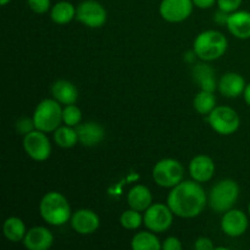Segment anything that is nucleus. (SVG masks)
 <instances>
[{"mask_svg":"<svg viewBox=\"0 0 250 250\" xmlns=\"http://www.w3.org/2000/svg\"><path fill=\"white\" fill-rule=\"evenodd\" d=\"M61 121H62V109L58 100L44 99L34 110V127L39 131L45 133L54 132L60 127Z\"/></svg>","mask_w":250,"mask_h":250,"instance_id":"obj_4","label":"nucleus"},{"mask_svg":"<svg viewBox=\"0 0 250 250\" xmlns=\"http://www.w3.org/2000/svg\"><path fill=\"white\" fill-rule=\"evenodd\" d=\"M99 216L93 210H77L71 216V226L80 234H92L99 229Z\"/></svg>","mask_w":250,"mask_h":250,"instance_id":"obj_13","label":"nucleus"},{"mask_svg":"<svg viewBox=\"0 0 250 250\" xmlns=\"http://www.w3.org/2000/svg\"><path fill=\"white\" fill-rule=\"evenodd\" d=\"M215 172V164L211 158L207 155H198L192 159L189 164V173L197 182H208Z\"/></svg>","mask_w":250,"mask_h":250,"instance_id":"obj_15","label":"nucleus"},{"mask_svg":"<svg viewBox=\"0 0 250 250\" xmlns=\"http://www.w3.org/2000/svg\"><path fill=\"white\" fill-rule=\"evenodd\" d=\"M216 0H193V4L199 9H209L215 4Z\"/></svg>","mask_w":250,"mask_h":250,"instance_id":"obj_34","label":"nucleus"},{"mask_svg":"<svg viewBox=\"0 0 250 250\" xmlns=\"http://www.w3.org/2000/svg\"><path fill=\"white\" fill-rule=\"evenodd\" d=\"M183 166L175 159H163L153 168V178L160 187L173 188L183 180Z\"/></svg>","mask_w":250,"mask_h":250,"instance_id":"obj_6","label":"nucleus"},{"mask_svg":"<svg viewBox=\"0 0 250 250\" xmlns=\"http://www.w3.org/2000/svg\"><path fill=\"white\" fill-rule=\"evenodd\" d=\"M194 109L202 115H209L212 110L216 107V98L214 92H208V90H200L194 98Z\"/></svg>","mask_w":250,"mask_h":250,"instance_id":"obj_26","label":"nucleus"},{"mask_svg":"<svg viewBox=\"0 0 250 250\" xmlns=\"http://www.w3.org/2000/svg\"><path fill=\"white\" fill-rule=\"evenodd\" d=\"M239 197V187L233 180H222L210 190L209 204L216 212H226L232 209Z\"/></svg>","mask_w":250,"mask_h":250,"instance_id":"obj_5","label":"nucleus"},{"mask_svg":"<svg viewBox=\"0 0 250 250\" xmlns=\"http://www.w3.org/2000/svg\"><path fill=\"white\" fill-rule=\"evenodd\" d=\"M227 28L239 39L250 38V12L234 11L229 15L227 19Z\"/></svg>","mask_w":250,"mask_h":250,"instance_id":"obj_16","label":"nucleus"},{"mask_svg":"<svg viewBox=\"0 0 250 250\" xmlns=\"http://www.w3.org/2000/svg\"><path fill=\"white\" fill-rule=\"evenodd\" d=\"M241 4L242 0H217L219 9L227 12V14H232V12L237 11Z\"/></svg>","mask_w":250,"mask_h":250,"instance_id":"obj_30","label":"nucleus"},{"mask_svg":"<svg viewBox=\"0 0 250 250\" xmlns=\"http://www.w3.org/2000/svg\"><path fill=\"white\" fill-rule=\"evenodd\" d=\"M208 120L211 128L222 136L234 133L241 124L238 114L229 106H216L210 112Z\"/></svg>","mask_w":250,"mask_h":250,"instance_id":"obj_7","label":"nucleus"},{"mask_svg":"<svg viewBox=\"0 0 250 250\" xmlns=\"http://www.w3.org/2000/svg\"><path fill=\"white\" fill-rule=\"evenodd\" d=\"M41 216L51 226H61L71 219V208L67 199L59 192H49L39 204Z\"/></svg>","mask_w":250,"mask_h":250,"instance_id":"obj_2","label":"nucleus"},{"mask_svg":"<svg viewBox=\"0 0 250 250\" xmlns=\"http://www.w3.org/2000/svg\"><path fill=\"white\" fill-rule=\"evenodd\" d=\"M195 249L197 250H211L214 249V244L210 241L209 238H205V237H200L195 242Z\"/></svg>","mask_w":250,"mask_h":250,"instance_id":"obj_33","label":"nucleus"},{"mask_svg":"<svg viewBox=\"0 0 250 250\" xmlns=\"http://www.w3.org/2000/svg\"><path fill=\"white\" fill-rule=\"evenodd\" d=\"M164 250H181L182 249V244H181L180 239L176 238V237H168L164 241V243L161 244Z\"/></svg>","mask_w":250,"mask_h":250,"instance_id":"obj_32","label":"nucleus"},{"mask_svg":"<svg viewBox=\"0 0 250 250\" xmlns=\"http://www.w3.org/2000/svg\"><path fill=\"white\" fill-rule=\"evenodd\" d=\"M227 39L217 31L202 32L194 41V54L204 61L221 58L227 50Z\"/></svg>","mask_w":250,"mask_h":250,"instance_id":"obj_3","label":"nucleus"},{"mask_svg":"<svg viewBox=\"0 0 250 250\" xmlns=\"http://www.w3.org/2000/svg\"><path fill=\"white\" fill-rule=\"evenodd\" d=\"M120 222H121L122 227L126 229H138L139 226L143 222V217L139 214V211L137 210L131 209L125 211L124 214L120 217Z\"/></svg>","mask_w":250,"mask_h":250,"instance_id":"obj_27","label":"nucleus"},{"mask_svg":"<svg viewBox=\"0 0 250 250\" xmlns=\"http://www.w3.org/2000/svg\"><path fill=\"white\" fill-rule=\"evenodd\" d=\"M131 247L133 250H160L163 249L158 237L151 232H139L132 238Z\"/></svg>","mask_w":250,"mask_h":250,"instance_id":"obj_24","label":"nucleus"},{"mask_svg":"<svg viewBox=\"0 0 250 250\" xmlns=\"http://www.w3.org/2000/svg\"><path fill=\"white\" fill-rule=\"evenodd\" d=\"M0 2H1L2 6H5V5H6L7 2H10V0H0Z\"/></svg>","mask_w":250,"mask_h":250,"instance_id":"obj_36","label":"nucleus"},{"mask_svg":"<svg viewBox=\"0 0 250 250\" xmlns=\"http://www.w3.org/2000/svg\"><path fill=\"white\" fill-rule=\"evenodd\" d=\"M54 241L53 233L48 229L37 226L27 231L23 244L29 250H46L51 247Z\"/></svg>","mask_w":250,"mask_h":250,"instance_id":"obj_14","label":"nucleus"},{"mask_svg":"<svg viewBox=\"0 0 250 250\" xmlns=\"http://www.w3.org/2000/svg\"><path fill=\"white\" fill-rule=\"evenodd\" d=\"M54 139H55V143L61 148H72L80 141L77 131L67 125L59 127L54 131Z\"/></svg>","mask_w":250,"mask_h":250,"instance_id":"obj_25","label":"nucleus"},{"mask_svg":"<svg viewBox=\"0 0 250 250\" xmlns=\"http://www.w3.org/2000/svg\"><path fill=\"white\" fill-rule=\"evenodd\" d=\"M82 120V112L78 106L75 104L66 105L65 109L62 110V122L67 126L75 127L78 126V124Z\"/></svg>","mask_w":250,"mask_h":250,"instance_id":"obj_28","label":"nucleus"},{"mask_svg":"<svg viewBox=\"0 0 250 250\" xmlns=\"http://www.w3.org/2000/svg\"><path fill=\"white\" fill-rule=\"evenodd\" d=\"M193 77L199 84L200 89L214 92L216 88V80H215V72L207 63H198L193 68Z\"/></svg>","mask_w":250,"mask_h":250,"instance_id":"obj_21","label":"nucleus"},{"mask_svg":"<svg viewBox=\"0 0 250 250\" xmlns=\"http://www.w3.org/2000/svg\"><path fill=\"white\" fill-rule=\"evenodd\" d=\"M2 232H4V236L6 237L7 241L12 242V243L23 241L27 233L23 221L20 217L15 216L5 220L4 225H2Z\"/></svg>","mask_w":250,"mask_h":250,"instance_id":"obj_22","label":"nucleus"},{"mask_svg":"<svg viewBox=\"0 0 250 250\" xmlns=\"http://www.w3.org/2000/svg\"><path fill=\"white\" fill-rule=\"evenodd\" d=\"M106 10L100 2L95 0H85L81 2L77 7L76 19L81 23L90 27V28H99L106 22Z\"/></svg>","mask_w":250,"mask_h":250,"instance_id":"obj_10","label":"nucleus"},{"mask_svg":"<svg viewBox=\"0 0 250 250\" xmlns=\"http://www.w3.org/2000/svg\"><path fill=\"white\" fill-rule=\"evenodd\" d=\"M51 94L54 99L63 105L75 104L78 99V90L76 85L66 80L56 81L51 87Z\"/></svg>","mask_w":250,"mask_h":250,"instance_id":"obj_19","label":"nucleus"},{"mask_svg":"<svg viewBox=\"0 0 250 250\" xmlns=\"http://www.w3.org/2000/svg\"><path fill=\"white\" fill-rule=\"evenodd\" d=\"M173 212L168 208V205L165 204H154L146 209L144 214L143 222L146 226V229L155 233H163L166 229H170L172 225Z\"/></svg>","mask_w":250,"mask_h":250,"instance_id":"obj_8","label":"nucleus"},{"mask_svg":"<svg viewBox=\"0 0 250 250\" xmlns=\"http://www.w3.org/2000/svg\"><path fill=\"white\" fill-rule=\"evenodd\" d=\"M248 210H249V215H250V204H249V207H248Z\"/></svg>","mask_w":250,"mask_h":250,"instance_id":"obj_37","label":"nucleus"},{"mask_svg":"<svg viewBox=\"0 0 250 250\" xmlns=\"http://www.w3.org/2000/svg\"><path fill=\"white\" fill-rule=\"evenodd\" d=\"M193 5V0H163L160 15L168 22H182L190 16Z\"/></svg>","mask_w":250,"mask_h":250,"instance_id":"obj_11","label":"nucleus"},{"mask_svg":"<svg viewBox=\"0 0 250 250\" xmlns=\"http://www.w3.org/2000/svg\"><path fill=\"white\" fill-rule=\"evenodd\" d=\"M27 2L36 14H44L50 9V0H27Z\"/></svg>","mask_w":250,"mask_h":250,"instance_id":"obj_29","label":"nucleus"},{"mask_svg":"<svg viewBox=\"0 0 250 250\" xmlns=\"http://www.w3.org/2000/svg\"><path fill=\"white\" fill-rule=\"evenodd\" d=\"M32 128H36L34 127L33 119H27V117H23V119H20L16 124V129L19 133L21 134H27L31 131H33Z\"/></svg>","mask_w":250,"mask_h":250,"instance_id":"obj_31","label":"nucleus"},{"mask_svg":"<svg viewBox=\"0 0 250 250\" xmlns=\"http://www.w3.org/2000/svg\"><path fill=\"white\" fill-rule=\"evenodd\" d=\"M127 202H128L131 209L137 210V211H144L151 205L153 195H151L149 188H146L143 185H138L128 192Z\"/></svg>","mask_w":250,"mask_h":250,"instance_id":"obj_20","label":"nucleus"},{"mask_svg":"<svg viewBox=\"0 0 250 250\" xmlns=\"http://www.w3.org/2000/svg\"><path fill=\"white\" fill-rule=\"evenodd\" d=\"M76 12H77V9H75L71 2L60 1L51 7L50 17L55 23L66 24L75 19Z\"/></svg>","mask_w":250,"mask_h":250,"instance_id":"obj_23","label":"nucleus"},{"mask_svg":"<svg viewBox=\"0 0 250 250\" xmlns=\"http://www.w3.org/2000/svg\"><path fill=\"white\" fill-rule=\"evenodd\" d=\"M76 131H77L80 143L84 146H98L104 139L105 136L104 128L95 122L78 125Z\"/></svg>","mask_w":250,"mask_h":250,"instance_id":"obj_17","label":"nucleus"},{"mask_svg":"<svg viewBox=\"0 0 250 250\" xmlns=\"http://www.w3.org/2000/svg\"><path fill=\"white\" fill-rule=\"evenodd\" d=\"M221 229L229 237L242 236L248 229V217L241 210H229L221 220Z\"/></svg>","mask_w":250,"mask_h":250,"instance_id":"obj_12","label":"nucleus"},{"mask_svg":"<svg viewBox=\"0 0 250 250\" xmlns=\"http://www.w3.org/2000/svg\"><path fill=\"white\" fill-rule=\"evenodd\" d=\"M167 205L177 216L192 219L203 212L207 205V194L199 182L185 181L171 189Z\"/></svg>","mask_w":250,"mask_h":250,"instance_id":"obj_1","label":"nucleus"},{"mask_svg":"<svg viewBox=\"0 0 250 250\" xmlns=\"http://www.w3.org/2000/svg\"><path fill=\"white\" fill-rule=\"evenodd\" d=\"M23 149L27 155L36 161H44L50 156L51 146L45 132L34 129L24 134Z\"/></svg>","mask_w":250,"mask_h":250,"instance_id":"obj_9","label":"nucleus"},{"mask_svg":"<svg viewBox=\"0 0 250 250\" xmlns=\"http://www.w3.org/2000/svg\"><path fill=\"white\" fill-rule=\"evenodd\" d=\"M246 81L241 75L229 72L220 80L219 90L222 95L227 98H237L243 94L246 89Z\"/></svg>","mask_w":250,"mask_h":250,"instance_id":"obj_18","label":"nucleus"},{"mask_svg":"<svg viewBox=\"0 0 250 250\" xmlns=\"http://www.w3.org/2000/svg\"><path fill=\"white\" fill-rule=\"evenodd\" d=\"M243 94H244V100H246L247 104H248L250 106V83H249V84H247V87H246V89H244Z\"/></svg>","mask_w":250,"mask_h":250,"instance_id":"obj_35","label":"nucleus"}]
</instances>
